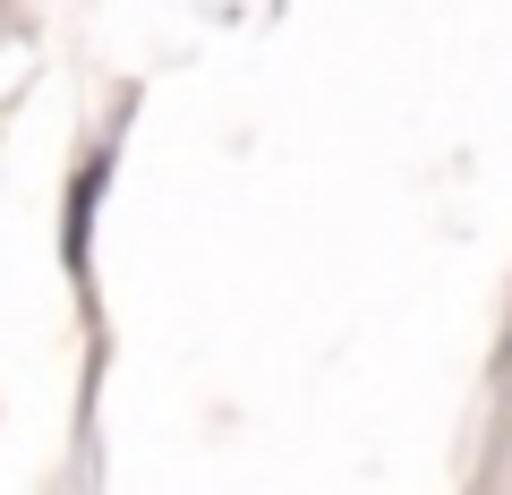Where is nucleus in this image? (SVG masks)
I'll return each instance as SVG.
<instances>
[{
  "label": "nucleus",
  "instance_id": "f257e3e1",
  "mask_svg": "<svg viewBox=\"0 0 512 495\" xmlns=\"http://www.w3.org/2000/svg\"><path fill=\"white\" fill-rule=\"evenodd\" d=\"M94 188H103V163L86 171V180L69 188V239H60V248H69V274L86 282V231H94Z\"/></svg>",
  "mask_w": 512,
  "mask_h": 495
}]
</instances>
